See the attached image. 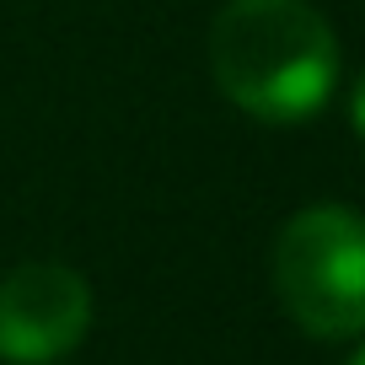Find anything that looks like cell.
<instances>
[{"label":"cell","instance_id":"5b68a950","mask_svg":"<svg viewBox=\"0 0 365 365\" xmlns=\"http://www.w3.org/2000/svg\"><path fill=\"white\" fill-rule=\"evenodd\" d=\"M349 365H365V344H360V349H354V354H349Z\"/></svg>","mask_w":365,"mask_h":365},{"label":"cell","instance_id":"7a4b0ae2","mask_svg":"<svg viewBox=\"0 0 365 365\" xmlns=\"http://www.w3.org/2000/svg\"><path fill=\"white\" fill-rule=\"evenodd\" d=\"M274 290L312 339L365 333V215L349 205H307L274 242Z\"/></svg>","mask_w":365,"mask_h":365},{"label":"cell","instance_id":"3957f363","mask_svg":"<svg viewBox=\"0 0 365 365\" xmlns=\"http://www.w3.org/2000/svg\"><path fill=\"white\" fill-rule=\"evenodd\" d=\"M91 328V285L70 263H16L0 279V360L54 365Z\"/></svg>","mask_w":365,"mask_h":365},{"label":"cell","instance_id":"6da1fadb","mask_svg":"<svg viewBox=\"0 0 365 365\" xmlns=\"http://www.w3.org/2000/svg\"><path fill=\"white\" fill-rule=\"evenodd\" d=\"M210 76L258 124H307L339 86V38L312 0H226L210 22Z\"/></svg>","mask_w":365,"mask_h":365},{"label":"cell","instance_id":"277c9868","mask_svg":"<svg viewBox=\"0 0 365 365\" xmlns=\"http://www.w3.org/2000/svg\"><path fill=\"white\" fill-rule=\"evenodd\" d=\"M349 118H354V129H360V140H365V70L354 76V86H349Z\"/></svg>","mask_w":365,"mask_h":365}]
</instances>
